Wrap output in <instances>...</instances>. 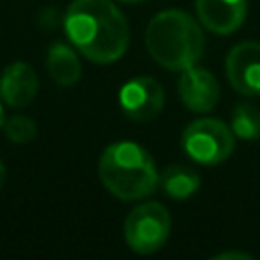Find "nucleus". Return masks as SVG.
I'll return each instance as SVG.
<instances>
[{
  "instance_id": "nucleus-1",
  "label": "nucleus",
  "mask_w": 260,
  "mask_h": 260,
  "mask_svg": "<svg viewBox=\"0 0 260 260\" xmlns=\"http://www.w3.org/2000/svg\"><path fill=\"white\" fill-rule=\"evenodd\" d=\"M63 28L69 43L93 63L118 61L130 41L126 16L112 0H73Z\"/></svg>"
},
{
  "instance_id": "nucleus-2",
  "label": "nucleus",
  "mask_w": 260,
  "mask_h": 260,
  "mask_svg": "<svg viewBox=\"0 0 260 260\" xmlns=\"http://www.w3.org/2000/svg\"><path fill=\"white\" fill-rule=\"evenodd\" d=\"M144 43L148 55L160 67L179 73L193 67L201 59L205 47L201 26L193 16L177 8L162 10L150 18Z\"/></svg>"
},
{
  "instance_id": "nucleus-3",
  "label": "nucleus",
  "mask_w": 260,
  "mask_h": 260,
  "mask_svg": "<svg viewBox=\"0 0 260 260\" xmlns=\"http://www.w3.org/2000/svg\"><path fill=\"white\" fill-rule=\"evenodd\" d=\"M102 185L122 201L148 197L158 185V173L150 152L130 140L112 142L100 156Z\"/></svg>"
},
{
  "instance_id": "nucleus-4",
  "label": "nucleus",
  "mask_w": 260,
  "mask_h": 260,
  "mask_svg": "<svg viewBox=\"0 0 260 260\" xmlns=\"http://www.w3.org/2000/svg\"><path fill=\"white\" fill-rule=\"evenodd\" d=\"M234 132L217 118L193 120L181 136L183 152L199 165L213 167L223 162L234 152Z\"/></svg>"
},
{
  "instance_id": "nucleus-5",
  "label": "nucleus",
  "mask_w": 260,
  "mask_h": 260,
  "mask_svg": "<svg viewBox=\"0 0 260 260\" xmlns=\"http://www.w3.org/2000/svg\"><path fill=\"white\" fill-rule=\"evenodd\" d=\"M171 236V215L158 201H146L130 209L124 221V238L132 252L152 254Z\"/></svg>"
},
{
  "instance_id": "nucleus-6",
  "label": "nucleus",
  "mask_w": 260,
  "mask_h": 260,
  "mask_svg": "<svg viewBox=\"0 0 260 260\" xmlns=\"http://www.w3.org/2000/svg\"><path fill=\"white\" fill-rule=\"evenodd\" d=\"M120 108L134 122H150L154 120L165 106V89L162 85L148 75L134 77L120 87Z\"/></svg>"
},
{
  "instance_id": "nucleus-7",
  "label": "nucleus",
  "mask_w": 260,
  "mask_h": 260,
  "mask_svg": "<svg viewBox=\"0 0 260 260\" xmlns=\"http://www.w3.org/2000/svg\"><path fill=\"white\" fill-rule=\"evenodd\" d=\"M225 75L230 85L248 98L260 95V43L242 41L225 57Z\"/></svg>"
},
{
  "instance_id": "nucleus-8",
  "label": "nucleus",
  "mask_w": 260,
  "mask_h": 260,
  "mask_svg": "<svg viewBox=\"0 0 260 260\" xmlns=\"http://www.w3.org/2000/svg\"><path fill=\"white\" fill-rule=\"evenodd\" d=\"M179 98L183 102V106L191 112H211L217 102H219V83L215 79V75L203 67H189L185 71H181L179 77V85H177Z\"/></svg>"
},
{
  "instance_id": "nucleus-9",
  "label": "nucleus",
  "mask_w": 260,
  "mask_h": 260,
  "mask_svg": "<svg viewBox=\"0 0 260 260\" xmlns=\"http://www.w3.org/2000/svg\"><path fill=\"white\" fill-rule=\"evenodd\" d=\"M197 16L201 24L213 35H232L236 32L248 10L246 0H195Z\"/></svg>"
},
{
  "instance_id": "nucleus-10",
  "label": "nucleus",
  "mask_w": 260,
  "mask_h": 260,
  "mask_svg": "<svg viewBox=\"0 0 260 260\" xmlns=\"http://www.w3.org/2000/svg\"><path fill=\"white\" fill-rule=\"evenodd\" d=\"M39 91L35 69L24 61L10 63L0 75V98L10 108L28 106Z\"/></svg>"
},
{
  "instance_id": "nucleus-11",
  "label": "nucleus",
  "mask_w": 260,
  "mask_h": 260,
  "mask_svg": "<svg viewBox=\"0 0 260 260\" xmlns=\"http://www.w3.org/2000/svg\"><path fill=\"white\" fill-rule=\"evenodd\" d=\"M47 69H49L51 79L63 87L75 85L81 75V65H79L77 53L65 43L51 45V49L47 53Z\"/></svg>"
},
{
  "instance_id": "nucleus-12",
  "label": "nucleus",
  "mask_w": 260,
  "mask_h": 260,
  "mask_svg": "<svg viewBox=\"0 0 260 260\" xmlns=\"http://www.w3.org/2000/svg\"><path fill=\"white\" fill-rule=\"evenodd\" d=\"M158 183L171 199L183 201V199H189L197 193V189L201 185V179L191 167L171 165L158 175Z\"/></svg>"
},
{
  "instance_id": "nucleus-13",
  "label": "nucleus",
  "mask_w": 260,
  "mask_h": 260,
  "mask_svg": "<svg viewBox=\"0 0 260 260\" xmlns=\"http://www.w3.org/2000/svg\"><path fill=\"white\" fill-rule=\"evenodd\" d=\"M232 132L242 140H256L260 138V108L242 102L232 110Z\"/></svg>"
},
{
  "instance_id": "nucleus-14",
  "label": "nucleus",
  "mask_w": 260,
  "mask_h": 260,
  "mask_svg": "<svg viewBox=\"0 0 260 260\" xmlns=\"http://www.w3.org/2000/svg\"><path fill=\"white\" fill-rule=\"evenodd\" d=\"M4 136L14 142V144H26L37 136V124L32 118L28 116H10L8 120H4Z\"/></svg>"
},
{
  "instance_id": "nucleus-15",
  "label": "nucleus",
  "mask_w": 260,
  "mask_h": 260,
  "mask_svg": "<svg viewBox=\"0 0 260 260\" xmlns=\"http://www.w3.org/2000/svg\"><path fill=\"white\" fill-rule=\"evenodd\" d=\"M228 258H242V260H252L254 256L252 254H246V252H238V250H230V252H219L213 256V260H228Z\"/></svg>"
},
{
  "instance_id": "nucleus-16",
  "label": "nucleus",
  "mask_w": 260,
  "mask_h": 260,
  "mask_svg": "<svg viewBox=\"0 0 260 260\" xmlns=\"http://www.w3.org/2000/svg\"><path fill=\"white\" fill-rule=\"evenodd\" d=\"M4 179H6V169H4V165H2V160H0V187L4 185Z\"/></svg>"
},
{
  "instance_id": "nucleus-17",
  "label": "nucleus",
  "mask_w": 260,
  "mask_h": 260,
  "mask_svg": "<svg viewBox=\"0 0 260 260\" xmlns=\"http://www.w3.org/2000/svg\"><path fill=\"white\" fill-rule=\"evenodd\" d=\"M2 126H4V108L0 104V130H2Z\"/></svg>"
},
{
  "instance_id": "nucleus-18",
  "label": "nucleus",
  "mask_w": 260,
  "mask_h": 260,
  "mask_svg": "<svg viewBox=\"0 0 260 260\" xmlns=\"http://www.w3.org/2000/svg\"><path fill=\"white\" fill-rule=\"evenodd\" d=\"M120 2H126V4H136V2H144V0H120Z\"/></svg>"
}]
</instances>
